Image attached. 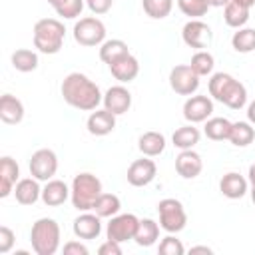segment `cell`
Listing matches in <instances>:
<instances>
[{"instance_id":"cell-1","label":"cell","mask_w":255,"mask_h":255,"mask_svg":"<svg viewBox=\"0 0 255 255\" xmlns=\"http://www.w3.org/2000/svg\"><path fill=\"white\" fill-rule=\"evenodd\" d=\"M62 98L68 106L80 110V112H94L102 104L104 96L100 92V86L92 82L82 72H72L62 80L60 86Z\"/></svg>"},{"instance_id":"cell-2","label":"cell","mask_w":255,"mask_h":255,"mask_svg":"<svg viewBox=\"0 0 255 255\" xmlns=\"http://www.w3.org/2000/svg\"><path fill=\"white\" fill-rule=\"evenodd\" d=\"M209 96L229 110H241L247 104V90L245 86L235 80L231 74L217 72L209 80Z\"/></svg>"},{"instance_id":"cell-3","label":"cell","mask_w":255,"mask_h":255,"mask_svg":"<svg viewBox=\"0 0 255 255\" xmlns=\"http://www.w3.org/2000/svg\"><path fill=\"white\" fill-rule=\"evenodd\" d=\"M66 28L56 18H42L34 24V48L42 54H58L64 46Z\"/></svg>"},{"instance_id":"cell-4","label":"cell","mask_w":255,"mask_h":255,"mask_svg":"<svg viewBox=\"0 0 255 255\" xmlns=\"http://www.w3.org/2000/svg\"><path fill=\"white\" fill-rule=\"evenodd\" d=\"M30 241L36 255H54L60 249V225L52 217H40L30 229Z\"/></svg>"},{"instance_id":"cell-5","label":"cell","mask_w":255,"mask_h":255,"mask_svg":"<svg viewBox=\"0 0 255 255\" xmlns=\"http://www.w3.org/2000/svg\"><path fill=\"white\" fill-rule=\"evenodd\" d=\"M72 205L78 209V211H90L96 203V199L102 195V181L90 173V171H84V173H78L72 181Z\"/></svg>"},{"instance_id":"cell-6","label":"cell","mask_w":255,"mask_h":255,"mask_svg":"<svg viewBox=\"0 0 255 255\" xmlns=\"http://www.w3.org/2000/svg\"><path fill=\"white\" fill-rule=\"evenodd\" d=\"M159 213V227L167 233H179L187 225V213L183 209V203L175 197H165L157 203Z\"/></svg>"},{"instance_id":"cell-7","label":"cell","mask_w":255,"mask_h":255,"mask_svg":"<svg viewBox=\"0 0 255 255\" xmlns=\"http://www.w3.org/2000/svg\"><path fill=\"white\" fill-rule=\"evenodd\" d=\"M74 40L80 46L92 48V46H102L106 42V26L100 18L96 16H86L80 18L74 24Z\"/></svg>"},{"instance_id":"cell-8","label":"cell","mask_w":255,"mask_h":255,"mask_svg":"<svg viewBox=\"0 0 255 255\" xmlns=\"http://www.w3.org/2000/svg\"><path fill=\"white\" fill-rule=\"evenodd\" d=\"M30 175L36 177L38 181H48L56 175L58 171V155L48 149V147H42V149H36L30 157Z\"/></svg>"},{"instance_id":"cell-9","label":"cell","mask_w":255,"mask_h":255,"mask_svg":"<svg viewBox=\"0 0 255 255\" xmlns=\"http://www.w3.org/2000/svg\"><path fill=\"white\" fill-rule=\"evenodd\" d=\"M137 225H139V219L133 213H118V215L110 217V223L106 227V235L112 241L126 243V241L135 237Z\"/></svg>"},{"instance_id":"cell-10","label":"cell","mask_w":255,"mask_h":255,"mask_svg":"<svg viewBox=\"0 0 255 255\" xmlns=\"http://www.w3.org/2000/svg\"><path fill=\"white\" fill-rule=\"evenodd\" d=\"M169 86L179 96H191L199 88V76L189 64H177L169 72Z\"/></svg>"},{"instance_id":"cell-11","label":"cell","mask_w":255,"mask_h":255,"mask_svg":"<svg viewBox=\"0 0 255 255\" xmlns=\"http://www.w3.org/2000/svg\"><path fill=\"white\" fill-rule=\"evenodd\" d=\"M181 38L189 48L205 50L213 40V32H211L209 24H205L199 18H193V20L185 22V26L181 28Z\"/></svg>"},{"instance_id":"cell-12","label":"cell","mask_w":255,"mask_h":255,"mask_svg":"<svg viewBox=\"0 0 255 255\" xmlns=\"http://www.w3.org/2000/svg\"><path fill=\"white\" fill-rule=\"evenodd\" d=\"M213 114V102L209 96H189L183 104V118L189 124L207 122Z\"/></svg>"},{"instance_id":"cell-13","label":"cell","mask_w":255,"mask_h":255,"mask_svg":"<svg viewBox=\"0 0 255 255\" xmlns=\"http://www.w3.org/2000/svg\"><path fill=\"white\" fill-rule=\"evenodd\" d=\"M155 173H157V167L153 163V159H149L147 155L141 157V159H135L131 161V165L128 167V183L133 185V187H143V185H149L153 179H155Z\"/></svg>"},{"instance_id":"cell-14","label":"cell","mask_w":255,"mask_h":255,"mask_svg":"<svg viewBox=\"0 0 255 255\" xmlns=\"http://www.w3.org/2000/svg\"><path fill=\"white\" fill-rule=\"evenodd\" d=\"M102 102H104L106 110H110L116 116H122V114H126L131 108V94H129V90L126 86L118 84V86L108 88V92L104 94Z\"/></svg>"},{"instance_id":"cell-15","label":"cell","mask_w":255,"mask_h":255,"mask_svg":"<svg viewBox=\"0 0 255 255\" xmlns=\"http://www.w3.org/2000/svg\"><path fill=\"white\" fill-rule=\"evenodd\" d=\"M203 169V159L193 149H181L175 157V171L183 179H195Z\"/></svg>"},{"instance_id":"cell-16","label":"cell","mask_w":255,"mask_h":255,"mask_svg":"<svg viewBox=\"0 0 255 255\" xmlns=\"http://www.w3.org/2000/svg\"><path fill=\"white\" fill-rule=\"evenodd\" d=\"M108 68H110L112 76H114L120 84H129V82L135 80L137 74H139V62H137V58H135L131 52L126 54V56H122L120 60L112 62Z\"/></svg>"},{"instance_id":"cell-17","label":"cell","mask_w":255,"mask_h":255,"mask_svg":"<svg viewBox=\"0 0 255 255\" xmlns=\"http://www.w3.org/2000/svg\"><path fill=\"white\" fill-rule=\"evenodd\" d=\"M102 217L98 213H88L84 211L82 215H78L74 219V235L78 239H98L100 233H102Z\"/></svg>"},{"instance_id":"cell-18","label":"cell","mask_w":255,"mask_h":255,"mask_svg":"<svg viewBox=\"0 0 255 255\" xmlns=\"http://www.w3.org/2000/svg\"><path fill=\"white\" fill-rule=\"evenodd\" d=\"M86 128L92 135H108L116 129V114H112L110 110H94L90 116H88V122H86Z\"/></svg>"},{"instance_id":"cell-19","label":"cell","mask_w":255,"mask_h":255,"mask_svg":"<svg viewBox=\"0 0 255 255\" xmlns=\"http://www.w3.org/2000/svg\"><path fill=\"white\" fill-rule=\"evenodd\" d=\"M18 177H20V167L16 159H12L10 155H2L0 157V197H8L10 193H14V185L18 183Z\"/></svg>"},{"instance_id":"cell-20","label":"cell","mask_w":255,"mask_h":255,"mask_svg":"<svg viewBox=\"0 0 255 255\" xmlns=\"http://www.w3.org/2000/svg\"><path fill=\"white\" fill-rule=\"evenodd\" d=\"M72 195V189L62 181V179H48L46 185L42 187V201L48 207H58L66 203Z\"/></svg>"},{"instance_id":"cell-21","label":"cell","mask_w":255,"mask_h":255,"mask_svg":"<svg viewBox=\"0 0 255 255\" xmlns=\"http://www.w3.org/2000/svg\"><path fill=\"white\" fill-rule=\"evenodd\" d=\"M14 197L20 205H34L38 199H42V187L36 177H24L18 179L14 185Z\"/></svg>"},{"instance_id":"cell-22","label":"cell","mask_w":255,"mask_h":255,"mask_svg":"<svg viewBox=\"0 0 255 255\" xmlns=\"http://www.w3.org/2000/svg\"><path fill=\"white\" fill-rule=\"evenodd\" d=\"M247 185L249 179H245L241 173L237 171H229L221 177L219 181V191L227 197V199H241L247 193Z\"/></svg>"},{"instance_id":"cell-23","label":"cell","mask_w":255,"mask_h":255,"mask_svg":"<svg viewBox=\"0 0 255 255\" xmlns=\"http://www.w3.org/2000/svg\"><path fill=\"white\" fill-rule=\"evenodd\" d=\"M0 120L10 126L20 124L24 120V104L12 94H4L0 98Z\"/></svg>"},{"instance_id":"cell-24","label":"cell","mask_w":255,"mask_h":255,"mask_svg":"<svg viewBox=\"0 0 255 255\" xmlns=\"http://www.w3.org/2000/svg\"><path fill=\"white\" fill-rule=\"evenodd\" d=\"M137 147L143 155L155 157V155L163 153V149H165V135L159 133V131H145V133L139 135Z\"/></svg>"},{"instance_id":"cell-25","label":"cell","mask_w":255,"mask_h":255,"mask_svg":"<svg viewBox=\"0 0 255 255\" xmlns=\"http://www.w3.org/2000/svg\"><path fill=\"white\" fill-rule=\"evenodd\" d=\"M201 139V131L193 126V124H187V126H181L173 131L171 135V141L177 149H193Z\"/></svg>"},{"instance_id":"cell-26","label":"cell","mask_w":255,"mask_h":255,"mask_svg":"<svg viewBox=\"0 0 255 255\" xmlns=\"http://www.w3.org/2000/svg\"><path fill=\"white\" fill-rule=\"evenodd\" d=\"M157 239H159V223H155L149 217L139 219V225H137V231H135L133 241L139 247H151Z\"/></svg>"},{"instance_id":"cell-27","label":"cell","mask_w":255,"mask_h":255,"mask_svg":"<svg viewBox=\"0 0 255 255\" xmlns=\"http://www.w3.org/2000/svg\"><path fill=\"white\" fill-rule=\"evenodd\" d=\"M126 54H129V48H128V44L124 42V40H120V38H112V40H106L102 46H100V60L104 62V64H112V62H116V60H120L122 56H126Z\"/></svg>"},{"instance_id":"cell-28","label":"cell","mask_w":255,"mask_h":255,"mask_svg":"<svg viewBox=\"0 0 255 255\" xmlns=\"http://www.w3.org/2000/svg\"><path fill=\"white\" fill-rule=\"evenodd\" d=\"M231 126L233 122H229L227 118H209L203 126V133L213 141H223V139H229Z\"/></svg>"},{"instance_id":"cell-29","label":"cell","mask_w":255,"mask_h":255,"mask_svg":"<svg viewBox=\"0 0 255 255\" xmlns=\"http://www.w3.org/2000/svg\"><path fill=\"white\" fill-rule=\"evenodd\" d=\"M253 139H255V126L251 122H235L231 126L229 141L235 147H247Z\"/></svg>"},{"instance_id":"cell-30","label":"cell","mask_w":255,"mask_h":255,"mask_svg":"<svg viewBox=\"0 0 255 255\" xmlns=\"http://www.w3.org/2000/svg\"><path fill=\"white\" fill-rule=\"evenodd\" d=\"M120 209H122L120 197L114 195V193H104V191H102V195L96 199V203H94V207H92V211L98 213L102 219H104V217H114V215H118Z\"/></svg>"},{"instance_id":"cell-31","label":"cell","mask_w":255,"mask_h":255,"mask_svg":"<svg viewBox=\"0 0 255 255\" xmlns=\"http://www.w3.org/2000/svg\"><path fill=\"white\" fill-rule=\"evenodd\" d=\"M10 62H12L14 70L28 74V72H34V70L38 68V54H36L34 50L20 48V50H16V52L10 56Z\"/></svg>"},{"instance_id":"cell-32","label":"cell","mask_w":255,"mask_h":255,"mask_svg":"<svg viewBox=\"0 0 255 255\" xmlns=\"http://www.w3.org/2000/svg\"><path fill=\"white\" fill-rule=\"evenodd\" d=\"M223 20L231 28H243L247 24V20H249V8H245V6L237 4L235 0H231L223 10Z\"/></svg>"},{"instance_id":"cell-33","label":"cell","mask_w":255,"mask_h":255,"mask_svg":"<svg viewBox=\"0 0 255 255\" xmlns=\"http://www.w3.org/2000/svg\"><path fill=\"white\" fill-rule=\"evenodd\" d=\"M231 46L239 54H249L255 50V28H237L231 36Z\"/></svg>"},{"instance_id":"cell-34","label":"cell","mask_w":255,"mask_h":255,"mask_svg":"<svg viewBox=\"0 0 255 255\" xmlns=\"http://www.w3.org/2000/svg\"><path fill=\"white\" fill-rule=\"evenodd\" d=\"M189 66L193 68V72L201 78V76H209L213 72V66H215V58L213 54H209L207 50H197L193 56H191V62Z\"/></svg>"},{"instance_id":"cell-35","label":"cell","mask_w":255,"mask_h":255,"mask_svg":"<svg viewBox=\"0 0 255 255\" xmlns=\"http://www.w3.org/2000/svg\"><path fill=\"white\" fill-rule=\"evenodd\" d=\"M143 12L153 20H163L173 8V0H141Z\"/></svg>"},{"instance_id":"cell-36","label":"cell","mask_w":255,"mask_h":255,"mask_svg":"<svg viewBox=\"0 0 255 255\" xmlns=\"http://www.w3.org/2000/svg\"><path fill=\"white\" fill-rule=\"evenodd\" d=\"M177 8L181 10V14L193 18H201L207 14V10L211 8L207 4V0H177Z\"/></svg>"},{"instance_id":"cell-37","label":"cell","mask_w":255,"mask_h":255,"mask_svg":"<svg viewBox=\"0 0 255 255\" xmlns=\"http://www.w3.org/2000/svg\"><path fill=\"white\" fill-rule=\"evenodd\" d=\"M84 4H86V0H64V2H62L58 8H54V10H56L58 16H62V18H66V20H74V18L82 16Z\"/></svg>"},{"instance_id":"cell-38","label":"cell","mask_w":255,"mask_h":255,"mask_svg":"<svg viewBox=\"0 0 255 255\" xmlns=\"http://www.w3.org/2000/svg\"><path fill=\"white\" fill-rule=\"evenodd\" d=\"M157 251H159L161 255H183V253H185V247H183V243H181L177 237H173V233H169V235H165V237L159 241Z\"/></svg>"},{"instance_id":"cell-39","label":"cell","mask_w":255,"mask_h":255,"mask_svg":"<svg viewBox=\"0 0 255 255\" xmlns=\"http://www.w3.org/2000/svg\"><path fill=\"white\" fill-rule=\"evenodd\" d=\"M14 241H16L14 231L8 225H2L0 227V255H6L14 247Z\"/></svg>"},{"instance_id":"cell-40","label":"cell","mask_w":255,"mask_h":255,"mask_svg":"<svg viewBox=\"0 0 255 255\" xmlns=\"http://www.w3.org/2000/svg\"><path fill=\"white\" fill-rule=\"evenodd\" d=\"M86 6H88L96 16H102V14H106V12L112 10L114 0H86Z\"/></svg>"},{"instance_id":"cell-41","label":"cell","mask_w":255,"mask_h":255,"mask_svg":"<svg viewBox=\"0 0 255 255\" xmlns=\"http://www.w3.org/2000/svg\"><path fill=\"white\" fill-rule=\"evenodd\" d=\"M122 243L118 241H112V239H106L100 247H98V253L100 255H122Z\"/></svg>"},{"instance_id":"cell-42","label":"cell","mask_w":255,"mask_h":255,"mask_svg":"<svg viewBox=\"0 0 255 255\" xmlns=\"http://www.w3.org/2000/svg\"><path fill=\"white\" fill-rule=\"evenodd\" d=\"M64 253L66 255H88L90 249L84 243H80V241H68L64 245Z\"/></svg>"},{"instance_id":"cell-43","label":"cell","mask_w":255,"mask_h":255,"mask_svg":"<svg viewBox=\"0 0 255 255\" xmlns=\"http://www.w3.org/2000/svg\"><path fill=\"white\" fill-rule=\"evenodd\" d=\"M247 122H251L255 126V100L247 106Z\"/></svg>"},{"instance_id":"cell-44","label":"cell","mask_w":255,"mask_h":255,"mask_svg":"<svg viewBox=\"0 0 255 255\" xmlns=\"http://www.w3.org/2000/svg\"><path fill=\"white\" fill-rule=\"evenodd\" d=\"M189 253H207V255H209V253H211V249H209L207 245H195V247H191V249H189Z\"/></svg>"},{"instance_id":"cell-45","label":"cell","mask_w":255,"mask_h":255,"mask_svg":"<svg viewBox=\"0 0 255 255\" xmlns=\"http://www.w3.org/2000/svg\"><path fill=\"white\" fill-rule=\"evenodd\" d=\"M229 2H231V0H207V4L213 6V8H225Z\"/></svg>"},{"instance_id":"cell-46","label":"cell","mask_w":255,"mask_h":255,"mask_svg":"<svg viewBox=\"0 0 255 255\" xmlns=\"http://www.w3.org/2000/svg\"><path fill=\"white\" fill-rule=\"evenodd\" d=\"M247 179H249V183H251V185H255V163H251V165H249Z\"/></svg>"},{"instance_id":"cell-47","label":"cell","mask_w":255,"mask_h":255,"mask_svg":"<svg viewBox=\"0 0 255 255\" xmlns=\"http://www.w3.org/2000/svg\"><path fill=\"white\" fill-rule=\"evenodd\" d=\"M235 2L245 6V8H249V10H251V6H255V0H235Z\"/></svg>"},{"instance_id":"cell-48","label":"cell","mask_w":255,"mask_h":255,"mask_svg":"<svg viewBox=\"0 0 255 255\" xmlns=\"http://www.w3.org/2000/svg\"><path fill=\"white\" fill-rule=\"evenodd\" d=\"M62 2H64V0H48V4H50L52 8H58V6L62 4Z\"/></svg>"},{"instance_id":"cell-49","label":"cell","mask_w":255,"mask_h":255,"mask_svg":"<svg viewBox=\"0 0 255 255\" xmlns=\"http://www.w3.org/2000/svg\"><path fill=\"white\" fill-rule=\"evenodd\" d=\"M251 201L255 203V185H251Z\"/></svg>"}]
</instances>
